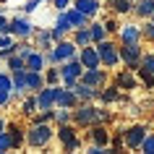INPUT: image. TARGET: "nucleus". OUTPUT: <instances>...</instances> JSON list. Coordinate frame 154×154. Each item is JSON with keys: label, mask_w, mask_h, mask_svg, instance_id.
Masks as SVG:
<instances>
[{"label": "nucleus", "mask_w": 154, "mask_h": 154, "mask_svg": "<svg viewBox=\"0 0 154 154\" xmlns=\"http://www.w3.org/2000/svg\"><path fill=\"white\" fill-rule=\"evenodd\" d=\"M112 84H115L120 91H133V89H138V76H136V71L123 68V71H115Z\"/></svg>", "instance_id": "11"}, {"label": "nucleus", "mask_w": 154, "mask_h": 154, "mask_svg": "<svg viewBox=\"0 0 154 154\" xmlns=\"http://www.w3.org/2000/svg\"><path fill=\"white\" fill-rule=\"evenodd\" d=\"M63 123H71V110H68V107H55L52 125H63Z\"/></svg>", "instance_id": "35"}, {"label": "nucleus", "mask_w": 154, "mask_h": 154, "mask_svg": "<svg viewBox=\"0 0 154 154\" xmlns=\"http://www.w3.org/2000/svg\"><path fill=\"white\" fill-rule=\"evenodd\" d=\"M11 81H13V89H11V94H13V99H21L26 94V71H13L11 73Z\"/></svg>", "instance_id": "22"}, {"label": "nucleus", "mask_w": 154, "mask_h": 154, "mask_svg": "<svg viewBox=\"0 0 154 154\" xmlns=\"http://www.w3.org/2000/svg\"><path fill=\"white\" fill-rule=\"evenodd\" d=\"M26 60V71H45L47 68V63H45V55H42V50H37L34 47L29 55L24 57Z\"/></svg>", "instance_id": "24"}, {"label": "nucleus", "mask_w": 154, "mask_h": 154, "mask_svg": "<svg viewBox=\"0 0 154 154\" xmlns=\"http://www.w3.org/2000/svg\"><path fill=\"white\" fill-rule=\"evenodd\" d=\"M149 21H152V24H154V13H152V16H149Z\"/></svg>", "instance_id": "46"}, {"label": "nucleus", "mask_w": 154, "mask_h": 154, "mask_svg": "<svg viewBox=\"0 0 154 154\" xmlns=\"http://www.w3.org/2000/svg\"><path fill=\"white\" fill-rule=\"evenodd\" d=\"M133 13L138 21H146L154 13V0H133Z\"/></svg>", "instance_id": "26"}, {"label": "nucleus", "mask_w": 154, "mask_h": 154, "mask_svg": "<svg viewBox=\"0 0 154 154\" xmlns=\"http://www.w3.org/2000/svg\"><path fill=\"white\" fill-rule=\"evenodd\" d=\"M42 73H45V84H50V86L60 84V65H47Z\"/></svg>", "instance_id": "32"}, {"label": "nucleus", "mask_w": 154, "mask_h": 154, "mask_svg": "<svg viewBox=\"0 0 154 154\" xmlns=\"http://www.w3.org/2000/svg\"><path fill=\"white\" fill-rule=\"evenodd\" d=\"M136 76H138V81L144 84L146 89H154V76H152V73H146V71H136Z\"/></svg>", "instance_id": "37"}, {"label": "nucleus", "mask_w": 154, "mask_h": 154, "mask_svg": "<svg viewBox=\"0 0 154 154\" xmlns=\"http://www.w3.org/2000/svg\"><path fill=\"white\" fill-rule=\"evenodd\" d=\"M76 57L81 60V65L84 68H99V52H97V47L94 45H86V47H79V52H76Z\"/></svg>", "instance_id": "16"}, {"label": "nucleus", "mask_w": 154, "mask_h": 154, "mask_svg": "<svg viewBox=\"0 0 154 154\" xmlns=\"http://www.w3.org/2000/svg\"><path fill=\"white\" fill-rule=\"evenodd\" d=\"M86 138L89 144H97V146H110V128L107 123H94L86 128Z\"/></svg>", "instance_id": "13"}, {"label": "nucleus", "mask_w": 154, "mask_h": 154, "mask_svg": "<svg viewBox=\"0 0 154 154\" xmlns=\"http://www.w3.org/2000/svg\"><path fill=\"white\" fill-rule=\"evenodd\" d=\"M138 152H144V154H154V133H152V131L144 136V141H141V146H138Z\"/></svg>", "instance_id": "36"}, {"label": "nucleus", "mask_w": 154, "mask_h": 154, "mask_svg": "<svg viewBox=\"0 0 154 154\" xmlns=\"http://www.w3.org/2000/svg\"><path fill=\"white\" fill-rule=\"evenodd\" d=\"M32 45L37 50H50L55 42L50 37V29H42V26H34V34H32Z\"/></svg>", "instance_id": "20"}, {"label": "nucleus", "mask_w": 154, "mask_h": 154, "mask_svg": "<svg viewBox=\"0 0 154 154\" xmlns=\"http://www.w3.org/2000/svg\"><path fill=\"white\" fill-rule=\"evenodd\" d=\"M102 24H105V29H107V34H110V37H115V34H118V29H120V24H118V18H105V21H102Z\"/></svg>", "instance_id": "38"}, {"label": "nucleus", "mask_w": 154, "mask_h": 154, "mask_svg": "<svg viewBox=\"0 0 154 154\" xmlns=\"http://www.w3.org/2000/svg\"><path fill=\"white\" fill-rule=\"evenodd\" d=\"M0 89H13V81H11V73L8 71H0Z\"/></svg>", "instance_id": "40"}, {"label": "nucleus", "mask_w": 154, "mask_h": 154, "mask_svg": "<svg viewBox=\"0 0 154 154\" xmlns=\"http://www.w3.org/2000/svg\"><path fill=\"white\" fill-rule=\"evenodd\" d=\"M107 8L112 16H131L133 13V0H107Z\"/></svg>", "instance_id": "23"}, {"label": "nucleus", "mask_w": 154, "mask_h": 154, "mask_svg": "<svg viewBox=\"0 0 154 154\" xmlns=\"http://www.w3.org/2000/svg\"><path fill=\"white\" fill-rule=\"evenodd\" d=\"M11 45H16V37H13L11 32L0 34V47H11Z\"/></svg>", "instance_id": "41"}, {"label": "nucleus", "mask_w": 154, "mask_h": 154, "mask_svg": "<svg viewBox=\"0 0 154 154\" xmlns=\"http://www.w3.org/2000/svg\"><path fill=\"white\" fill-rule=\"evenodd\" d=\"M73 8H79L81 13H86L89 18H97L99 11H102V0H73Z\"/></svg>", "instance_id": "21"}, {"label": "nucleus", "mask_w": 154, "mask_h": 154, "mask_svg": "<svg viewBox=\"0 0 154 154\" xmlns=\"http://www.w3.org/2000/svg\"><path fill=\"white\" fill-rule=\"evenodd\" d=\"M71 3L73 0H50V5L55 11H65V8H71Z\"/></svg>", "instance_id": "43"}, {"label": "nucleus", "mask_w": 154, "mask_h": 154, "mask_svg": "<svg viewBox=\"0 0 154 154\" xmlns=\"http://www.w3.org/2000/svg\"><path fill=\"white\" fill-rule=\"evenodd\" d=\"M5 131H8V136H11V149H13V152H18V149H24V146H26V128H24V125L8 123Z\"/></svg>", "instance_id": "15"}, {"label": "nucleus", "mask_w": 154, "mask_h": 154, "mask_svg": "<svg viewBox=\"0 0 154 154\" xmlns=\"http://www.w3.org/2000/svg\"><path fill=\"white\" fill-rule=\"evenodd\" d=\"M37 5H39V0H26L24 5H21V13H34Z\"/></svg>", "instance_id": "44"}, {"label": "nucleus", "mask_w": 154, "mask_h": 154, "mask_svg": "<svg viewBox=\"0 0 154 154\" xmlns=\"http://www.w3.org/2000/svg\"><path fill=\"white\" fill-rule=\"evenodd\" d=\"M146 133H149V128L144 123H133L128 128H123V144H125V149H138Z\"/></svg>", "instance_id": "7"}, {"label": "nucleus", "mask_w": 154, "mask_h": 154, "mask_svg": "<svg viewBox=\"0 0 154 154\" xmlns=\"http://www.w3.org/2000/svg\"><path fill=\"white\" fill-rule=\"evenodd\" d=\"M112 115L110 110H105V105L97 107L94 102H79V105L71 110V123L76 128H89L94 123H110Z\"/></svg>", "instance_id": "1"}, {"label": "nucleus", "mask_w": 154, "mask_h": 154, "mask_svg": "<svg viewBox=\"0 0 154 154\" xmlns=\"http://www.w3.org/2000/svg\"><path fill=\"white\" fill-rule=\"evenodd\" d=\"M39 3H50V0H39Z\"/></svg>", "instance_id": "47"}, {"label": "nucleus", "mask_w": 154, "mask_h": 154, "mask_svg": "<svg viewBox=\"0 0 154 154\" xmlns=\"http://www.w3.org/2000/svg\"><path fill=\"white\" fill-rule=\"evenodd\" d=\"M81 81L89 84V86H94V89H102L105 84H110V73H107V68H84L81 73Z\"/></svg>", "instance_id": "9"}, {"label": "nucleus", "mask_w": 154, "mask_h": 154, "mask_svg": "<svg viewBox=\"0 0 154 154\" xmlns=\"http://www.w3.org/2000/svg\"><path fill=\"white\" fill-rule=\"evenodd\" d=\"M94 47H97V52H99V63H102V68L112 71V68H118V65H120V52H118V42H115L112 37H107V39L97 42Z\"/></svg>", "instance_id": "4"}, {"label": "nucleus", "mask_w": 154, "mask_h": 154, "mask_svg": "<svg viewBox=\"0 0 154 154\" xmlns=\"http://www.w3.org/2000/svg\"><path fill=\"white\" fill-rule=\"evenodd\" d=\"M71 39L76 47H86L91 45V34H89V26H81V29H73L71 32Z\"/></svg>", "instance_id": "30"}, {"label": "nucleus", "mask_w": 154, "mask_h": 154, "mask_svg": "<svg viewBox=\"0 0 154 154\" xmlns=\"http://www.w3.org/2000/svg\"><path fill=\"white\" fill-rule=\"evenodd\" d=\"M55 86H57V84H55ZM55 86L45 84V86L37 91V107H39V110H50V107H55Z\"/></svg>", "instance_id": "19"}, {"label": "nucleus", "mask_w": 154, "mask_h": 154, "mask_svg": "<svg viewBox=\"0 0 154 154\" xmlns=\"http://www.w3.org/2000/svg\"><path fill=\"white\" fill-rule=\"evenodd\" d=\"M5 32H11V26H8V16H5V13H0V34H5Z\"/></svg>", "instance_id": "45"}, {"label": "nucleus", "mask_w": 154, "mask_h": 154, "mask_svg": "<svg viewBox=\"0 0 154 154\" xmlns=\"http://www.w3.org/2000/svg\"><path fill=\"white\" fill-rule=\"evenodd\" d=\"M55 138L60 141V149L63 152H79L84 146L81 136H79V131L73 123H63V125H55Z\"/></svg>", "instance_id": "3"}, {"label": "nucleus", "mask_w": 154, "mask_h": 154, "mask_svg": "<svg viewBox=\"0 0 154 154\" xmlns=\"http://www.w3.org/2000/svg\"><path fill=\"white\" fill-rule=\"evenodd\" d=\"M115 37H118L120 45H136V42H141V24L125 21V24H120V29H118Z\"/></svg>", "instance_id": "10"}, {"label": "nucleus", "mask_w": 154, "mask_h": 154, "mask_svg": "<svg viewBox=\"0 0 154 154\" xmlns=\"http://www.w3.org/2000/svg\"><path fill=\"white\" fill-rule=\"evenodd\" d=\"M97 102H102V105H115V102H123V91L115 86V84H105L102 89H99V97Z\"/></svg>", "instance_id": "18"}, {"label": "nucleus", "mask_w": 154, "mask_h": 154, "mask_svg": "<svg viewBox=\"0 0 154 154\" xmlns=\"http://www.w3.org/2000/svg\"><path fill=\"white\" fill-rule=\"evenodd\" d=\"M76 105H79L76 91L68 89V86H63V84H57L55 86V107H68V110H73Z\"/></svg>", "instance_id": "14"}, {"label": "nucleus", "mask_w": 154, "mask_h": 154, "mask_svg": "<svg viewBox=\"0 0 154 154\" xmlns=\"http://www.w3.org/2000/svg\"><path fill=\"white\" fill-rule=\"evenodd\" d=\"M68 89H73V91H76L79 102H97V97H99V89H94V86H89V84H84L81 79H79L76 84H71Z\"/></svg>", "instance_id": "17"}, {"label": "nucleus", "mask_w": 154, "mask_h": 154, "mask_svg": "<svg viewBox=\"0 0 154 154\" xmlns=\"http://www.w3.org/2000/svg\"><path fill=\"white\" fill-rule=\"evenodd\" d=\"M52 138H55L52 123H29V128H26V146L29 149H45V146H50Z\"/></svg>", "instance_id": "2"}, {"label": "nucleus", "mask_w": 154, "mask_h": 154, "mask_svg": "<svg viewBox=\"0 0 154 154\" xmlns=\"http://www.w3.org/2000/svg\"><path fill=\"white\" fill-rule=\"evenodd\" d=\"M52 52H55V60H57V65H60V63H65V60L76 57L79 47L73 45V39H71V37H65V39H60V42H55V45H52Z\"/></svg>", "instance_id": "12"}, {"label": "nucleus", "mask_w": 154, "mask_h": 154, "mask_svg": "<svg viewBox=\"0 0 154 154\" xmlns=\"http://www.w3.org/2000/svg\"><path fill=\"white\" fill-rule=\"evenodd\" d=\"M39 107H37V94L34 91H26L24 97H21V107H18V112L24 115V118H32Z\"/></svg>", "instance_id": "25"}, {"label": "nucleus", "mask_w": 154, "mask_h": 154, "mask_svg": "<svg viewBox=\"0 0 154 154\" xmlns=\"http://www.w3.org/2000/svg\"><path fill=\"white\" fill-rule=\"evenodd\" d=\"M65 16H68V21H71V26H73V29L89 26V21H91V18L86 16V13H81L79 8H73V5H71V8H65Z\"/></svg>", "instance_id": "27"}, {"label": "nucleus", "mask_w": 154, "mask_h": 154, "mask_svg": "<svg viewBox=\"0 0 154 154\" xmlns=\"http://www.w3.org/2000/svg\"><path fill=\"white\" fill-rule=\"evenodd\" d=\"M89 34H91V45H97V42H102V39L110 37L107 29H105V24H102V21H94V18L89 21Z\"/></svg>", "instance_id": "29"}, {"label": "nucleus", "mask_w": 154, "mask_h": 154, "mask_svg": "<svg viewBox=\"0 0 154 154\" xmlns=\"http://www.w3.org/2000/svg\"><path fill=\"white\" fill-rule=\"evenodd\" d=\"M11 102H13V94L8 89H0V107H8Z\"/></svg>", "instance_id": "42"}, {"label": "nucleus", "mask_w": 154, "mask_h": 154, "mask_svg": "<svg viewBox=\"0 0 154 154\" xmlns=\"http://www.w3.org/2000/svg\"><path fill=\"white\" fill-rule=\"evenodd\" d=\"M42 86H45V73L42 71H26V89L37 94Z\"/></svg>", "instance_id": "28"}, {"label": "nucleus", "mask_w": 154, "mask_h": 154, "mask_svg": "<svg viewBox=\"0 0 154 154\" xmlns=\"http://www.w3.org/2000/svg\"><path fill=\"white\" fill-rule=\"evenodd\" d=\"M118 52H120V65L123 68L136 71L138 63H141V55H144V47H141V42H136V45H120L118 42Z\"/></svg>", "instance_id": "5"}, {"label": "nucleus", "mask_w": 154, "mask_h": 154, "mask_svg": "<svg viewBox=\"0 0 154 154\" xmlns=\"http://www.w3.org/2000/svg\"><path fill=\"white\" fill-rule=\"evenodd\" d=\"M141 42H149V45H154V24L146 18V21H141Z\"/></svg>", "instance_id": "33"}, {"label": "nucleus", "mask_w": 154, "mask_h": 154, "mask_svg": "<svg viewBox=\"0 0 154 154\" xmlns=\"http://www.w3.org/2000/svg\"><path fill=\"white\" fill-rule=\"evenodd\" d=\"M5 152H13L11 149V136H8V131H0V154H5Z\"/></svg>", "instance_id": "39"}, {"label": "nucleus", "mask_w": 154, "mask_h": 154, "mask_svg": "<svg viewBox=\"0 0 154 154\" xmlns=\"http://www.w3.org/2000/svg\"><path fill=\"white\" fill-rule=\"evenodd\" d=\"M0 3H5V0H0Z\"/></svg>", "instance_id": "48"}, {"label": "nucleus", "mask_w": 154, "mask_h": 154, "mask_svg": "<svg viewBox=\"0 0 154 154\" xmlns=\"http://www.w3.org/2000/svg\"><path fill=\"white\" fill-rule=\"evenodd\" d=\"M8 26H11V34L16 39H32V34H34V24L26 18V13L8 18Z\"/></svg>", "instance_id": "8"}, {"label": "nucleus", "mask_w": 154, "mask_h": 154, "mask_svg": "<svg viewBox=\"0 0 154 154\" xmlns=\"http://www.w3.org/2000/svg\"><path fill=\"white\" fill-rule=\"evenodd\" d=\"M81 73H84L81 60H79V57H71V60L60 63V84H63V86H71V84H76L81 79Z\"/></svg>", "instance_id": "6"}, {"label": "nucleus", "mask_w": 154, "mask_h": 154, "mask_svg": "<svg viewBox=\"0 0 154 154\" xmlns=\"http://www.w3.org/2000/svg\"><path fill=\"white\" fill-rule=\"evenodd\" d=\"M136 71H146V73L154 76V52H144V55H141V63H138Z\"/></svg>", "instance_id": "34"}, {"label": "nucleus", "mask_w": 154, "mask_h": 154, "mask_svg": "<svg viewBox=\"0 0 154 154\" xmlns=\"http://www.w3.org/2000/svg\"><path fill=\"white\" fill-rule=\"evenodd\" d=\"M5 71H8V73H13V71H26V60H24L21 55L13 52V55L5 60Z\"/></svg>", "instance_id": "31"}]
</instances>
